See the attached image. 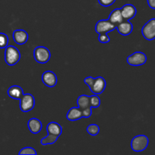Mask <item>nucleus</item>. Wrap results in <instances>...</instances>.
<instances>
[{"mask_svg":"<svg viewBox=\"0 0 155 155\" xmlns=\"http://www.w3.org/2000/svg\"><path fill=\"white\" fill-rule=\"evenodd\" d=\"M127 61L131 66H142L146 63L147 56L142 51H136L128 56Z\"/></svg>","mask_w":155,"mask_h":155,"instance_id":"39448f33","label":"nucleus"},{"mask_svg":"<svg viewBox=\"0 0 155 155\" xmlns=\"http://www.w3.org/2000/svg\"><path fill=\"white\" fill-rule=\"evenodd\" d=\"M94 80H95V78H93V77H87L84 79V83H86V84L87 85L89 88H90L91 86H92V85L93 84Z\"/></svg>","mask_w":155,"mask_h":155,"instance_id":"bb28decb","label":"nucleus"},{"mask_svg":"<svg viewBox=\"0 0 155 155\" xmlns=\"http://www.w3.org/2000/svg\"><path fill=\"white\" fill-rule=\"evenodd\" d=\"M8 36L4 33H0V48H5L8 44Z\"/></svg>","mask_w":155,"mask_h":155,"instance_id":"4be33fe9","label":"nucleus"},{"mask_svg":"<svg viewBox=\"0 0 155 155\" xmlns=\"http://www.w3.org/2000/svg\"><path fill=\"white\" fill-rule=\"evenodd\" d=\"M149 140L148 138L145 135H139L132 139L131 148L133 151L136 152H141L145 151L148 146Z\"/></svg>","mask_w":155,"mask_h":155,"instance_id":"f03ea898","label":"nucleus"},{"mask_svg":"<svg viewBox=\"0 0 155 155\" xmlns=\"http://www.w3.org/2000/svg\"><path fill=\"white\" fill-rule=\"evenodd\" d=\"M35 61L39 64H45L51 58V52L44 46H37L33 51Z\"/></svg>","mask_w":155,"mask_h":155,"instance_id":"7ed1b4c3","label":"nucleus"},{"mask_svg":"<svg viewBox=\"0 0 155 155\" xmlns=\"http://www.w3.org/2000/svg\"><path fill=\"white\" fill-rule=\"evenodd\" d=\"M147 2H148V6L151 8L155 9V0H147Z\"/></svg>","mask_w":155,"mask_h":155,"instance_id":"cd10ccee","label":"nucleus"},{"mask_svg":"<svg viewBox=\"0 0 155 155\" xmlns=\"http://www.w3.org/2000/svg\"><path fill=\"white\" fill-rule=\"evenodd\" d=\"M42 83L46 86L50 88H52L56 86L58 83L57 76L55 75L54 72L50 71H47L44 72L42 75Z\"/></svg>","mask_w":155,"mask_h":155,"instance_id":"1a4fd4ad","label":"nucleus"},{"mask_svg":"<svg viewBox=\"0 0 155 155\" xmlns=\"http://www.w3.org/2000/svg\"><path fill=\"white\" fill-rule=\"evenodd\" d=\"M109 21L114 24V25H118L120 23H121L122 21H124V18L122 16V14H121L120 8H115L114 10L112 11L111 13L109 15Z\"/></svg>","mask_w":155,"mask_h":155,"instance_id":"dca6fc26","label":"nucleus"},{"mask_svg":"<svg viewBox=\"0 0 155 155\" xmlns=\"http://www.w3.org/2000/svg\"><path fill=\"white\" fill-rule=\"evenodd\" d=\"M35 106V98L31 94H24L20 99V108L23 112H29Z\"/></svg>","mask_w":155,"mask_h":155,"instance_id":"20e7f679","label":"nucleus"},{"mask_svg":"<svg viewBox=\"0 0 155 155\" xmlns=\"http://www.w3.org/2000/svg\"><path fill=\"white\" fill-rule=\"evenodd\" d=\"M120 11L123 18L126 21H129V20L133 18L136 15V13H137L136 8L132 4L125 5L121 8Z\"/></svg>","mask_w":155,"mask_h":155,"instance_id":"9d476101","label":"nucleus"},{"mask_svg":"<svg viewBox=\"0 0 155 155\" xmlns=\"http://www.w3.org/2000/svg\"><path fill=\"white\" fill-rule=\"evenodd\" d=\"M58 139V136H54V135L51 134H48V136L41 139V144H42V145H52V144H54L57 142Z\"/></svg>","mask_w":155,"mask_h":155,"instance_id":"6ab92c4d","label":"nucleus"},{"mask_svg":"<svg viewBox=\"0 0 155 155\" xmlns=\"http://www.w3.org/2000/svg\"><path fill=\"white\" fill-rule=\"evenodd\" d=\"M20 155L23 154H31V155H36L37 152L34 148H31V147H25V148H22L19 152Z\"/></svg>","mask_w":155,"mask_h":155,"instance_id":"5701e85b","label":"nucleus"},{"mask_svg":"<svg viewBox=\"0 0 155 155\" xmlns=\"http://www.w3.org/2000/svg\"><path fill=\"white\" fill-rule=\"evenodd\" d=\"M21 59V53L16 47L13 45H7L5 51V61L9 66L17 64Z\"/></svg>","mask_w":155,"mask_h":155,"instance_id":"f257e3e1","label":"nucleus"},{"mask_svg":"<svg viewBox=\"0 0 155 155\" xmlns=\"http://www.w3.org/2000/svg\"><path fill=\"white\" fill-rule=\"evenodd\" d=\"M106 88V80L101 77L95 78L93 84L90 87L91 92L95 95H99L104 91Z\"/></svg>","mask_w":155,"mask_h":155,"instance_id":"6e6552de","label":"nucleus"},{"mask_svg":"<svg viewBox=\"0 0 155 155\" xmlns=\"http://www.w3.org/2000/svg\"><path fill=\"white\" fill-rule=\"evenodd\" d=\"M77 105H78V107L81 110L86 108V107H91L90 101H89V96L86 95H81L80 96H79V98H77Z\"/></svg>","mask_w":155,"mask_h":155,"instance_id":"a211bd4d","label":"nucleus"},{"mask_svg":"<svg viewBox=\"0 0 155 155\" xmlns=\"http://www.w3.org/2000/svg\"><path fill=\"white\" fill-rule=\"evenodd\" d=\"M92 116V107H89L82 110V117L89 118Z\"/></svg>","mask_w":155,"mask_h":155,"instance_id":"393cba45","label":"nucleus"},{"mask_svg":"<svg viewBox=\"0 0 155 155\" xmlns=\"http://www.w3.org/2000/svg\"><path fill=\"white\" fill-rule=\"evenodd\" d=\"M117 30L123 36H129L133 30V25L129 21H122L116 27Z\"/></svg>","mask_w":155,"mask_h":155,"instance_id":"9b49d317","label":"nucleus"},{"mask_svg":"<svg viewBox=\"0 0 155 155\" xmlns=\"http://www.w3.org/2000/svg\"><path fill=\"white\" fill-rule=\"evenodd\" d=\"M46 130L48 134L54 135V136H60L62 133V127L59 124L56 122H50L47 125Z\"/></svg>","mask_w":155,"mask_h":155,"instance_id":"2eb2a0df","label":"nucleus"},{"mask_svg":"<svg viewBox=\"0 0 155 155\" xmlns=\"http://www.w3.org/2000/svg\"><path fill=\"white\" fill-rule=\"evenodd\" d=\"M89 101H90V106L92 108H98L101 104V99L97 95H91L89 96Z\"/></svg>","mask_w":155,"mask_h":155,"instance_id":"412c9836","label":"nucleus"},{"mask_svg":"<svg viewBox=\"0 0 155 155\" xmlns=\"http://www.w3.org/2000/svg\"><path fill=\"white\" fill-rule=\"evenodd\" d=\"M116 29V25L112 24L108 19L107 20H100L97 22L95 25V32L98 34L100 33H107L111 32Z\"/></svg>","mask_w":155,"mask_h":155,"instance_id":"0eeeda50","label":"nucleus"},{"mask_svg":"<svg viewBox=\"0 0 155 155\" xmlns=\"http://www.w3.org/2000/svg\"><path fill=\"white\" fill-rule=\"evenodd\" d=\"M142 36L145 39L151 41L155 39V18L150 19L142 29Z\"/></svg>","mask_w":155,"mask_h":155,"instance_id":"423d86ee","label":"nucleus"},{"mask_svg":"<svg viewBox=\"0 0 155 155\" xmlns=\"http://www.w3.org/2000/svg\"><path fill=\"white\" fill-rule=\"evenodd\" d=\"M98 41L101 43H107L110 42V39L107 33H100L98 36Z\"/></svg>","mask_w":155,"mask_h":155,"instance_id":"b1692460","label":"nucleus"},{"mask_svg":"<svg viewBox=\"0 0 155 155\" xmlns=\"http://www.w3.org/2000/svg\"><path fill=\"white\" fill-rule=\"evenodd\" d=\"M82 117V110L79 107H71L67 114V119L70 121H76Z\"/></svg>","mask_w":155,"mask_h":155,"instance_id":"f3484780","label":"nucleus"},{"mask_svg":"<svg viewBox=\"0 0 155 155\" xmlns=\"http://www.w3.org/2000/svg\"><path fill=\"white\" fill-rule=\"evenodd\" d=\"M24 90L22 88L19 86H12L8 89V95L10 98H13V99L20 100L21 97L24 95Z\"/></svg>","mask_w":155,"mask_h":155,"instance_id":"4468645a","label":"nucleus"},{"mask_svg":"<svg viewBox=\"0 0 155 155\" xmlns=\"http://www.w3.org/2000/svg\"><path fill=\"white\" fill-rule=\"evenodd\" d=\"M98 1L101 6L108 7V6L112 5L116 2V0H98Z\"/></svg>","mask_w":155,"mask_h":155,"instance_id":"a878e982","label":"nucleus"},{"mask_svg":"<svg viewBox=\"0 0 155 155\" xmlns=\"http://www.w3.org/2000/svg\"><path fill=\"white\" fill-rule=\"evenodd\" d=\"M27 126H28L30 131L33 134H37L42 129V122L37 118H31L29 120Z\"/></svg>","mask_w":155,"mask_h":155,"instance_id":"ddd939ff","label":"nucleus"},{"mask_svg":"<svg viewBox=\"0 0 155 155\" xmlns=\"http://www.w3.org/2000/svg\"><path fill=\"white\" fill-rule=\"evenodd\" d=\"M86 131L91 136H95L99 133L100 128L97 124H90V125L87 127Z\"/></svg>","mask_w":155,"mask_h":155,"instance_id":"aec40b11","label":"nucleus"},{"mask_svg":"<svg viewBox=\"0 0 155 155\" xmlns=\"http://www.w3.org/2000/svg\"><path fill=\"white\" fill-rule=\"evenodd\" d=\"M12 36L15 43L18 45H24L28 40V33L24 30H15Z\"/></svg>","mask_w":155,"mask_h":155,"instance_id":"f8f14e48","label":"nucleus"}]
</instances>
